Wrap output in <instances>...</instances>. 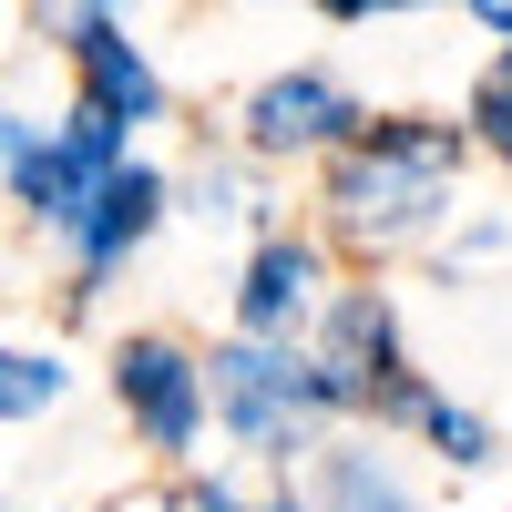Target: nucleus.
I'll return each mask as SVG.
<instances>
[{
    "label": "nucleus",
    "mask_w": 512,
    "mask_h": 512,
    "mask_svg": "<svg viewBox=\"0 0 512 512\" xmlns=\"http://www.w3.org/2000/svg\"><path fill=\"white\" fill-rule=\"evenodd\" d=\"M72 400V359L52 338H0V431H21V420H52Z\"/></svg>",
    "instance_id": "11"
},
{
    "label": "nucleus",
    "mask_w": 512,
    "mask_h": 512,
    "mask_svg": "<svg viewBox=\"0 0 512 512\" xmlns=\"http://www.w3.org/2000/svg\"><path fill=\"white\" fill-rule=\"evenodd\" d=\"M420 441H431L441 472H492V420H482L472 400H441V390H431V410H420Z\"/></svg>",
    "instance_id": "14"
},
{
    "label": "nucleus",
    "mask_w": 512,
    "mask_h": 512,
    "mask_svg": "<svg viewBox=\"0 0 512 512\" xmlns=\"http://www.w3.org/2000/svg\"><path fill=\"white\" fill-rule=\"evenodd\" d=\"M308 369H318V400L328 420H349L359 441H390V431H420L431 410V379L410 359V328H400V297L390 287H328V308L308 328Z\"/></svg>",
    "instance_id": "2"
},
{
    "label": "nucleus",
    "mask_w": 512,
    "mask_h": 512,
    "mask_svg": "<svg viewBox=\"0 0 512 512\" xmlns=\"http://www.w3.org/2000/svg\"><path fill=\"white\" fill-rule=\"evenodd\" d=\"M461 144L451 113H369V134L349 154H328L318 175V246H359V256H400L431 226L461 216Z\"/></svg>",
    "instance_id": "1"
},
{
    "label": "nucleus",
    "mask_w": 512,
    "mask_h": 512,
    "mask_svg": "<svg viewBox=\"0 0 512 512\" xmlns=\"http://www.w3.org/2000/svg\"><path fill=\"white\" fill-rule=\"evenodd\" d=\"M113 164H134V134L103 123V113H82V103H72L62 123L0 113V175H11V205H21L31 226H52V236L82 226V205L103 195Z\"/></svg>",
    "instance_id": "4"
},
{
    "label": "nucleus",
    "mask_w": 512,
    "mask_h": 512,
    "mask_svg": "<svg viewBox=\"0 0 512 512\" xmlns=\"http://www.w3.org/2000/svg\"><path fill=\"white\" fill-rule=\"evenodd\" d=\"M185 195H195L185 216H205V226H256V236H267V185H256L246 154H205Z\"/></svg>",
    "instance_id": "12"
},
{
    "label": "nucleus",
    "mask_w": 512,
    "mask_h": 512,
    "mask_svg": "<svg viewBox=\"0 0 512 512\" xmlns=\"http://www.w3.org/2000/svg\"><path fill=\"white\" fill-rule=\"evenodd\" d=\"M113 410H123V431H134L164 472H195V451H205V349H185L175 328H123L113 338Z\"/></svg>",
    "instance_id": "5"
},
{
    "label": "nucleus",
    "mask_w": 512,
    "mask_h": 512,
    "mask_svg": "<svg viewBox=\"0 0 512 512\" xmlns=\"http://www.w3.org/2000/svg\"><path fill=\"white\" fill-rule=\"evenodd\" d=\"M297 502H308V512H431V492H420L379 441H359V431H349V441H328V451L308 461Z\"/></svg>",
    "instance_id": "10"
},
{
    "label": "nucleus",
    "mask_w": 512,
    "mask_h": 512,
    "mask_svg": "<svg viewBox=\"0 0 512 512\" xmlns=\"http://www.w3.org/2000/svg\"><path fill=\"white\" fill-rule=\"evenodd\" d=\"M175 512H308L297 482H246V472H205L175 492Z\"/></svg>",
    "instance_id": "15"
},
{
    "label": "nucleus",
    "mask_w": 512,
    "mask_h": 512,
    "mask_svg": "<svg viewBox=\"0 0 512 512\" xmlns=\"http://www.w3.org/2000/svg\"><path fill=\"white\" fill-rule=\"evenodd\" d=\"M205 420L256 461V472H297V461L328 451V400H318V369L308 349H256V338H216L205 349Z\"/></svg>",
    "instance_id": "3"
},
{
    "label": "nucleus",
    "mask_w": 512,
    "mask_h": 512,
    "mask_svg": "<svg viewBox=\"0 0 512 512\" xmlns=\"http://www.w3.org/2000/svg\"><path fill=\"white\" fill-rule=\"evenodd\" d=\"M164 216H175V175H164V164H144V154H134V164H113L103 195L82 205V226L62 236V246H72V297H82V308H93V297H103V287L154 246Z\"/></svg>",
    "instance_id": "8"
},
{
    "label": "nucleus",
    "mask_w": 512,
    "mask_h": 512,
    "mask_svg": "<svg viewBox=\"0 0 512 512\" xmlns=\"http://www.w3.org/2000/svg\"><path fill=\"white\" fill-rule=\"evenodd\" d=\"M62 62H72V103H82V113L123 123V134L164 123V72H154V52L134 41L123 11H72V21H62Z\"/></svg>",
    "instance_id": "9"
},
{
    "label": "nucleus",
    "mask_w": 512,
    "mask_h": 512,
    "mask_svg": "<svg viewBox=\"0 0 512 512\" xmlns=\"http://www.w3.org/2000/svg\"><path fill=\"white\" fill-rule=\"evenodd\" d=\"M0 512H21V502H0Z\"/></svg>",
    "instance_id": "17"
},
{
    "label": "nucleus",
    "mask_w": 512,
    "mask_h": 512,
    "mask_svg": "<svg viewBox=\"0 0 512 512\" xmlns=\"http://www.w3.org/2000/svg\"><path fill=\"white\" fill-rule=\"evenodd\" d=\"M318 308H328L318 226H267L246 246V277H236V338H256V349H308Z\"/></svg>",
    "instance_id": "7"
},
{
    "label": "nucleus",
    "mask_w": 512,
    "mask_h": 512,
    "mask_svg": "<svg viewBox=\"0 0 512 512\" xmlns=\"http://www.w3.org/2000/svg\"><path fill=\"white\" fill-rule=\"evenodd\" d=\"M472 21H482V31L502 41V52H512V0H472Z\"/></svg>",
    "instance_id": "16"
},
{
    "label": "nucleus",
    "mask_w": 512,
    "mask_h": 512,
    "mask_svg": "<svg viewBox=\"0 0 512 512\" xmlns=\"http://www.w3.org/2000/svg\"><path fill=\"white\" fill-rule=\"evenodd\" d=\"M461 144L492 154V164H512V52H492L472 72V93H461Z\"/></svg>",
    "instance_id": "13"
},
{
    "label": "nucleus",
    "mask_w": 512,
    "mask_h": 512,
    "mask_svg": "<svg viewBox=\"0 0 512 512\" xmlns=\"http://www.w3.org/2000/svg\"><path fill=\"white\" fill-rule=\"evenodd\" d=\"M369 134V93L328 62H287L236 103V154L267 175V164H328Z\"/></svg>",
    "instance_id": "6"
}]
</instances>
